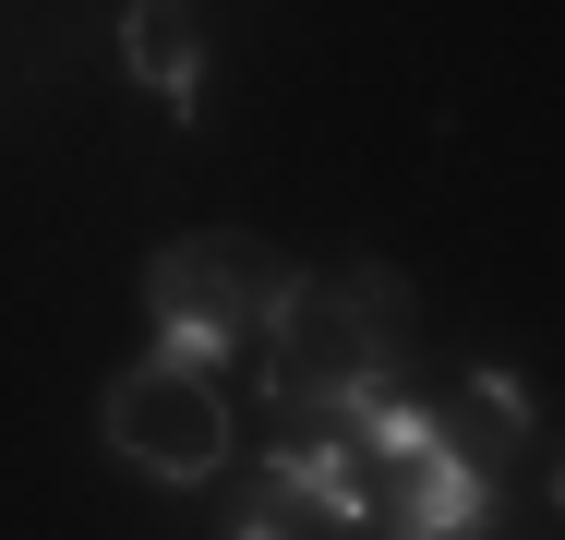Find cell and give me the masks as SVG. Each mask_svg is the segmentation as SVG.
<instances>
[{"label":"cell","mask_w":565,"mask_h":540,"mask_svg":"<svg viewBox=\"0 0 565 540\" xmlns=\"http://www.w3.org/2000/svg\"><path fill=\"white\" fill-rule=\"evenodd\" d=\"M493 529H505V493H493V456L469 444H434L373 480V540H493Z\"/></svg>","instance_id":"cell-4"},{"label":"cell","mask_w":565,"mask_h":540,"mask_svg":"<svg viewBox=\"0 0 565 540\" xmlns=\"http://www.w3.org/2000/svg\"><path fill=\"white\" fill-rule=\"evenodd\" d=\"M97 432H109L120 468L193 493V480H217V468H228V372L181 360V348H145V360H120V372H109Z\"/></svg>","instance_id":"cell-3"},{"label":"cell","mask_w":565,"mask_h":540,"mask_svg":"<svg viewBox=\"0 0 565 540\" xmlns=\"http://www.w3.org/2000/svg\"><path fill=\"white\" fill-rule=\"evenodd\" d=\"M253 493H265L277 517H313V529L373 540V468L349 456L338 432H301V444H277V456L253 468Z\"/></svg>","instance_id":"cell-5"},{"label":"cell","mask_w":565,"mask_h":540,"mask_svg":"<svg viewBox=\"0 0 565 540\" xmlns=\"http://www.w3.org/2000/svg\"><path fill=\"white\" fill-rule=\"evenodd\" d=\"M469 409L493 421V444H530V432H542V409H530V385H518L505 360H481V372H469Z\"/></svg>","instance_id":"cell-7"},{"label":"cell","mask_w":565,"mask_h":540,"mask_svg":"<svg viewBox=\"0 0 565 540\" xmlns=\"http://www.w3.org/2000/svg\"><path fill=\"white\" fill-rule=\"evenodd\" d=\"M120 73L193 120V108H205V24H193L181 0H132V12H120Z\"/></svg>","instance_id":"cell-6"},{"label":"cell","mask_w":565,"mask_h":540,"mask_svg":"<svg viewBox=\"0 0 565 540\" xmlns=\"http://www.w3.org/2000/svg\"><path fill=\"white\" fill-rule=\"evenodd\" d=\"M422 336V289L397 264H338V277H301L289 313L265 336V397L301 409V421H338L349 385H385Z\"/></svg>","instance_id":"cell-1"},{"label":"cell","mask_w":565,"mask_h":540,"mask_svg":"<svg viewBox=\"0 0 565 540\" xmlns=\"http://www.w3.org/2000/svg\"><path fill=\"white\" fill-rule=\"evenodd\" d=\"M228 540H301V517H277V505L253 493V505H241V529H228Z\"/></svg>","instance_id":"cell-8"},{"label":"cell","mask_w":565,"mask_h":540,"mask_svg":"<svg viewBox=\"0 0 565 540\" xmlns=\"http://www.w3.org/2000/svg\"><path fill=\"white\" fill-rule=\"evenodd\" d=\"M554 505H565V456H554Z\"/></svg>","instance_id":"cell-9"},{"label":"cell","mask_w":565,"mask_h":540,"mask_svg":"<svg viewBox=\"0 0 565 540\" xmlns=\"http://www.w3.org/2000/svg\"><path fill=\"white\" fill-rule=\"evenodd\" d=\"M289 289H301V264H289V252H265V240H241V228L169 240V252L145 264L157 348H181V360H205V372H228L241 348H265L277 313H289Z\"/></svg>","instance_id":"cell-2"}]
</instances>
